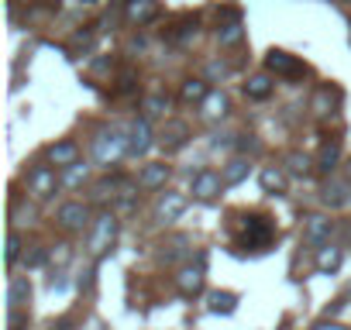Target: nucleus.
Masks as SVG:
<instances>
[{
  "label": "nucleus",
  "mask_w": 351,
  "mask_h": 330,
  "mask_svg": "<svg viewBox=\"0 0 351 330\" xmlns=\"http://www.w3.org/2000/svg\"><path fill=\"white\" fill-rule=\"evenodd\" d=\"M128 151H131V138H128L124 131H117V127L100 131V138H93V162L104 165V169L117 165Z\"/></svg>",
  "instance_id": "1"
},
{
  "label": "nucleus",
  "mask_w": 351,
  "mask_h": 330,
  "mask_svg": "<svg viewBox=\"0 0 351 330\" xmlns=\"http://www.w3.org/2000/svg\"><path fill=\"white\" fill-rule=\"evenodd\" d=\"M272 234H276V227H272L269 217L248 214V217H241V238H238V244L241 248H252V251H265L272 244Z\"/></svg>",
  "instance_id": "2"
},
{
  "label": "nucleus",
  "mask_w": 351,
  "mask_h": 330,
  "mask_svg": "<svg viewBox=\"0 0 351 330\" xmlns=\"http://www.w3.org/2000/svg\"><path fill=\"white\" fill-rule=\"evenodd\" d=\"M114 238H117V217L114 214H100L97 217V224H93V234H90V255L93 258H104L107 251H110V244H114Z\"/></svg>",
  "instance_id": "3"
},
{
  "label": "nucleus",
  "mask_w": 351,
  "mask_h": 330,
  "mask_svg": "<svg viewBox=\"0 0 351 330\" xmlns=\"http://www.w3.org/2000/svg\"><path fill=\"white\" fill-rule=\"evenodd\" d=\"M207 285V258L200 255L197 265H183L180 272H176V289H180L183 296H200Z\"/></svg>",
  "instance_id": "4"
},
{
  "label": "nucleus",
  "mask_w": 351,
  "mask_h": 330,
  "mask_svg": "<svg viewBox=\"0 0 351 330\" xmlns=\"http://www.w3.org/2000/svg\"><path fill=\"white\" fill-rule=\"evenodd\" d=\"M59 186H62V183H59V176H56L52 165H35V169L28 173V193H32L35 200H52Z\"/></svg>",
  "instance_id": "5"
},
{
  "label": "nucleus",
  "mask_w": 351,
  "mask_h": 330,
  "mask_svg": "<svg viewBox=\"0 0 351 330\" xmlns=\"http://www.w3.org/2000/svg\"><path fill=\"white\" fill-rule=\"evenodd\" d=\"M241 38H245V25H241V14L238 11H221L217 14V42L224 45V49H231V45H241Z\"/></svg>",
  "instance_id": "6"
},
{
  "label": "nucleus",
  "mask_w": 351,
  "mask_h": 330,
  "mask_svg": "<svg viewBox=\"0 0 351 330\" xmlns=\"http://www.w3.org/2000/svg\"><path fill=\"white\" fill-rule=\"evenodd\" d=\"M265 69L276 73V76H286V79H300V76H306V66H303L300 59H293L289 52H279V49H272V52L265 55Z\"/></svg>",
  "instance_id": "7"
},
{
  "label": "nucleus",
  "mask_w": 351,
  "mask_h": 330,
  "mask_svg": "<svg viewBox=\"0 0 351 330\" xmlns=\"http://www.w3.org/2000/svg\"><path fill=\"white\" fill-rule=\"evenodd\" d=\"M56 224H59L62 231H83V227L90 224V207H86V203H80V200H69V203H62V207H59Z\"/></svg>",
  "instance_id": "8"
},
{
  "label": "nucleus",
  "mask_w": 351,
  "mask_h": 330,
  "mask_svg": "<svg viewBox=\"0 0 351 330\" xmlns=\"http://www.w3.org/2000/svg\"><path fill=\"white\" fill-rule=\"evenodd\" d=\"M186 214V196L183 193H162V200L155 203V220L158 224H176Z\"/></svg>",
  "instance_id": "9"
},
{
  "label": "nucleus",
  "mask_w": 351,
  "mask_h": 330,
  "mask_svg": "<svg viewBox=\"0 0 351 330\" xmlns=\"http://www.w3.org/2000/svg\"><path fill=\"white\" fill-rule=\"evenodd\" d=\"M221 190H228V186H224V176H217V173H210V169H204V173L193 176V196H197V200L210 203V200L221 196Z\"/></svg>",
  "instance_id": "10"
},
{
  "label": "nucleus",
  "mask_w": 351,
  "mask_h": 330,
  "mask_svg": "<svg viewBox=\"0 0 351 330\" xmlns=\"http://www.w3.org/2000/svg\"><path fill=\"white\" fill-rule=\"evenodd\" d=\"M330 234H334V224H330L327 217L313 214V217H306V220H303V241H306V244L320 248V244H327V241H330Z\"/></svg>",
  "instance_id": "11"
},
{
  "label": "nucleus",
  "mask_w": 351,
  "mask_h": 330,
  "mask_svg": "<svg viewBox=\"0 0 351 330\" xmlns=\"http://www.w3.org/2000/svg\"><path fill=\"white\" fill-rule=\"evenodd\" d=\"M124 18L131 25H152L158 18V4L155 0H124Z\"/></svg>",
  "instance_id": "12"
},
{
  "label": "nucleus",
  "mask_w": 351,
  "mask_h": 330,
  "mask_svg": "<svg viewBox=\"0 0 351 330\" xmlns=\"http://www.w3.org/2000/svg\"><path fill=\"white\" fill-rule=\"evenodd\" d=\"M128 138H131V151H128V155H134V158L148 155V148L155 144V141H152V127H148V117H138V120L131 124Z\"/></svg>",
  "instance_id": "13"
},
{
  "label": "nucleus",
  "mask_w": 351,
  "mask_h": 330,
  "mask_svg": "<svg viewBox=\"0 0 351 330\" xmlns=\"http://www.w3.org/2000/svg\"><path fill=\"white\" fill-rule=\"evenodd\" d=\"M341 262H344V251L337 244H320L317 248V272L320 275H334L341 268Z\"/></svg>",
  "instance_id": "14"
},
{
  "label": "nucleus",
  "mask_w": 351,
  "mask_h": 330,
  "mask_svg": "<svg viewBox=\"0 0 351 330\" xmlns=\"http://www.w3.org/2000/svg\"><path fill=\"white\" fill-rule=\"evenodd\" d=\"M49 162L56 165V169H66V165H73V162H80V144L76 141H59V144H52L49 148Z\"/></svg>",
  "instance_id": "15"
},
{
  "label": "nucleus",
  "mask_w": 351,
  "mask_h": 330,
  "mask_svg": "<svg viewBox=\"0 0 351 330\" xmlns=\"http://www.w3.org/2000/svg\"><path fill=\"white\" fill-rule=\"evenodd\" d=\"M165 179H169V165H165V162H152V165H145V169H141L138 186H141V190H162Z\"/></svg>",
  "instance_id": "16"
},
{
  "label": "nucleus",
  "mask_w": 351,
  "mask_h": 330,
  "mask_svg": "<svg viewBox=\"0 0 351 330\" xmlns=\"http://www.w3.org/2000/svg\"><path fill=\"white\" fill-rule=\"evenodd\" d=\"M28 299H32V282L25 275H14L8 285V309H25Z\"/></svg>",
  "instance_id": "17"
},
{
  "label": "nucleus",
  "mask_w": 351,
  "mask_h": 330,
  "mask_svg": "<svg viewBox=\"0 0 351 330\" xmlns=\"http://www.w3.org/2000/svg\"><path fill=\"white\" fill-rule=\"evenodd\" d=\"M186 138H190V127H186L183 120H169L165 131H162V148H165V151H176V148L186 144Z\"/></svg>",
  "instance_id": "18"
},
{
  "label": "nucleus",
  "mask_w": 351,
  "mask_h": 330,
  "mask_svg": "<svg viewBox=\"0 0 351 330\" xmlns=\"http://www.w3.org/2000/svg\"><path fill=\"white\" fill-rule=\"evenodd\" d=\"M248 173H252V162L245 158V155H234L228 165H224V186H238V183H245L248 179Z\"/></svg>",
  "instance_id": "19"
},
{
  "label": "nucleus",
  "mask_w": 351,
  "mask_h": 330,
  "mask_svg": "<svg viewBox=\"0 0 351 330\" xmlns=\"http://www.w3.org/2000/svg\"><path fill=\"white\" fill-rule=\"evenodd\" d=\"M59 183H62V190H80L83 183H90V165H83V162L66 165L62 176H59Z\"/></svg>",
  "instance_id": "20"
},
{
  "label": "nucleus",
  "mask_w": 351,
  "mask_h": 330,
  "mask_svg": "<svg viewBox=\"0 0 351 330\" xmlns=\"http://www.w3.org/2000/svg\"><path fill=\"white\" fill-rule=\"evenodd\" d=\"M207 309H210V313H221V316H231V313L238 309V296L228 292V289H217V292L207 296Z\"/></svg>",
  "instance_id": "21"
},
{
  "label": "nucleus",
  "mask_w": 351,
  "mask_h": 330,
  "mask_svg": "<svg viewBox=\"0 0 351 330\" xmlns=\"http://www.w3.org/2000/svg\"><path fill=\"white\" fill-rule=\"evenodd\" d=\"M258 183H262V193H269V196H279L286 190V176H282V169H276V165H265V169L258 173Z\"/></svg>",
  "instance_id": "22"
},
{
  "label": "nucleus",
  "mask_w": 351,
  "mask_h": 330,
  "mask_svg": "<svg viewBox=\"0 0 351 330\" xmlns=\"http://www.w3.org/2000/svg\"><path fill=\"white\" fill-rule=\"evenodd\" d=\"M228 97L224 93H207V100L200 103V114H204V120H221L224 114H228Z\"/></svg>",
  "instance_id": "23"
},
{
  "label": "nucleus",
  "mask_w": 351,
  "mask_h": 330,
  "mask_svg": "<svg viewBox=\"0 0 351 330\" xmlns=\"http://www.w3.org/2000/svg\"><path fill=\"white\" fill-rule=\"evenodd\" d=\"M121 190H128V186H124V179H117V176H107V179H100V183H93V186H90V196H93L97 203H104V200L117 196Z\"/></svg>",
  "instance_id": "24"
},
{
  "label": "nucleus",
  "mask_w": 351,
  "mask_h": 330,
  "mask_svg": "<svg viewBox=\"0 0 351 330\" xmlns=\"http://www.w3.org/2000/svg\"><path fill=\"white\" fill-rule=\"evenodd\" d=\"M337 162H341V138H334V141H327V144L320 148L317 169H320V173H330V169H337Z\"/></svg>",
  "instance_id": "25"
},
{
  "label": "nucleus",
  "mask_w": 351,
  "mask_h": 330,
  "mask_svg": "<svg viewBox=\"0 0 351 330\" xmlns=\"http://www.w3.org/2000/svg\"><path fill=\"white\" fill-rule=\"evenodd\" d=\"M207 79H186L183 86H180V100L183 103H204L207 100Z\"/></svg>",
  "instance_id": "26"
},
{
  "label": "nucleus",
  "mask_w": 351,
  "mask_h": 330,
  "mask_svg": "<svg viewBox=\"0 0 351 330\" xmlns=\"http://www.w3.org/2000/svg\"><path fill=\"white\" fill-rule=\"evenodd\" d=\"M324 203H327V207H344V203H351L348 183H344V179H334V183H327V186H324Z\"/></svg>",
  "instance_id": "27"
},
{
  "label": "nucleus",
  "mask_w": 351,
  "mask_h": 330,
  "mask_svg": "<svg viewBox=\"0 0 351 330\" xmlns=\"http://www.w3.org/2000/svg\"><path fill=\"white\" fill-rule=\"evenodd\" d=\"M245 97L248 100H265V97H272V79L262 73V76H252L248 83H245Z\"/></svg>",
  "instance_id": "28"
},
{
  "label": "nucleus",
  "mask_w": 351,
  "mask_h": 330,
  "mask_svg": "<svg viewBox=\"0 0 351 330\" xmlns=\"http://www.w3.org/2000/svg\"><path fill=\"white\" fill-rule=\"evenodd\" d=\"M286 165H289V173H293V176H310V165H313V162H310L306 155L293 151V155L286 158Z\"/></svg>",
  "instance_id": "29"
},
{
  "label": "nucleus",
  "mask_w": 351,
  "mask_h": 330,
  "mask_svg": "<svg viewBox=\"0 0 351 330\" xmlns=\"http://www.w3.org/2000/svg\"><path fill=\"white\" fill-rule=\"evenodd\" d=\"M18 258H21V234H18V231H11V234H8V248H4V262H8V265H14Z\"/></svg>",
  "instance_id": "30"
},
{
  "label": "nucleus",
  "mask_w": 351,
  "mask_h": 330,
  "mask_svg": "<svg viewBox=\"0 0 351 330\" xmlns=\"http://www.w3.org/2000/svg\"><path fill=\"white\" fill-rule=\"evenodd\" d=\"M165 107H169V100H165L162 93H155V97H148V100H145V114H148V117L165 114Z\"/></svg>",
  "instance_id": "31"
},
{
  "label": "nucleus",
  "mask_w": 351,
  "mask_h": 330,
  "mask_svg": "<svg viewBox=\"0 0 351 330\" xmlns=\"http://www.w3.org/2000/svg\"><path fill=\"white\" fill-rule=\"evenodd\" d=\"M28 313L25 309H11V316H8V330H28Z\"/></svg>",
  "instance_id": "32"
},
{
  "label": "nucleus",
  "mask_w": 351,
  "mask_h": 330,
  "mask_svg": "<svg viewBox=\"0 0 351 330\" xmlns=\"http://www.w3.org/2000/svg\"><path fill=\"white\" fill-rule=\"evenodd\" d=\"M45 258H49L45 248H32V251L25 255V265H28V268H38V265H45Z\"/></svg>",
  "instance_id": "33"
},
{
  "label": "nucleus",
  "mask_w": 351,
  "mask_h": 330,
  "mask_svg": "<svg viewBox=\"0 0 351 330\" xmlns=\"http://www.w3.org/2000/svg\"><path fill=\"white\" fill-rule=\"evenodd\" d=\"M310 330H348L344 323H337V320H330V316H324V320H317Z\"/></svg>",
  "instance_id": "34"
},
{
  "label": "nucleus",
  "mask_w": 351,
  "mask_h": 330,
  "mask_svg": "<svg viewBox=\"0 0 351 330\" xmlns=\"http://www.w3.org/2000/svg\"><path fill=\"white\" fill-rule=\"evenodd\" d=\"M327 100H330V90H320V93H317V100H313V110H317V114H327V110H330V107H327Z\"/></svg>",
  "instance_id": "35"
},
{
  "label": "nucleus",
  "mask_w": 351,
  "mask_h": 330,
  "mask_svg": "<svg viewBox=\"0 0 351 330\" xmlns=\"http://www.w3.org/2000/svg\"><path fill=\"white\" fill-rule=\"evenodd\" d=\"M49 289H52V292H66V289H69V279H66L62 272H56L52 282H49Z\"/></svg>",
  "instance_id": "36"
},
{
  "label": "nucleus",
  "mask_w": 351,
  "mask_h": 330,
  "mask_svg": "<svg viewBox=\"0 0 351 330\" xmlns=\"http://www.w3.org/2000/svg\"><path fill=\"white\" fill-rule=\"evenodd\" d=\"M238 148H241V151H255V148H258L255 134H238Z\"/></svg>",
  "instance_id": "37"
},
{
  "label": "nucleus",
  "mask_w": 351,
  "mask_h": 330,
  "mask_svg": "<svg viewBox=\"0 0 351 330\" xmlns=\"http://www.w3.org/2000/svg\"><path fill=\"white\" fill-rule=\"evenodd\" d=\"M52 262H56V265H66V262H69V244H56Z\"/></svg>",
  "instance_id": "38"
},
{
  "label": "nucleus",
  "mask_w": 351,
  "mask_h": 330,
  "mask_svg": "<svg viewBox=\"0 0 351 330\" xmlns=\"http://www.w3.org/2000/svg\"><path fill=\"white\" fill-rule=\"evenodd\" d=\"M207 73L217 79V76H224V73H228V66H221V62H210V66H207Z\"/></svg>",
  "instance_id": "39"
},
{
  "label": "nucleus",
  "mask_w": 351,
  "mask_h": 330,
  "mask_svg": "<svg viewBox=\"0 0 351 330\" xmlns=\"http://www.w3.org/2000/svg\"><path fill=\"white\" fill-rule=\"evenodd\" d=\"M348 179H351V169H348Z\"/></svg>",
  "instance_id": "40"
},
{
  "label": "nucleus",
  "mask_w": 351,
  "mask_h": 330,
  "mask_svg": "<svg viewBox=\"0 0 351 330\" xmlns=\"http://www.w3.org/2000/svg\"><path fill=\"white\" fill-rule=\"evenodd\" d=\"M90 4H97V0H90Z\"/></svg>",
  "instance_id": "41"
}]
</instances>
